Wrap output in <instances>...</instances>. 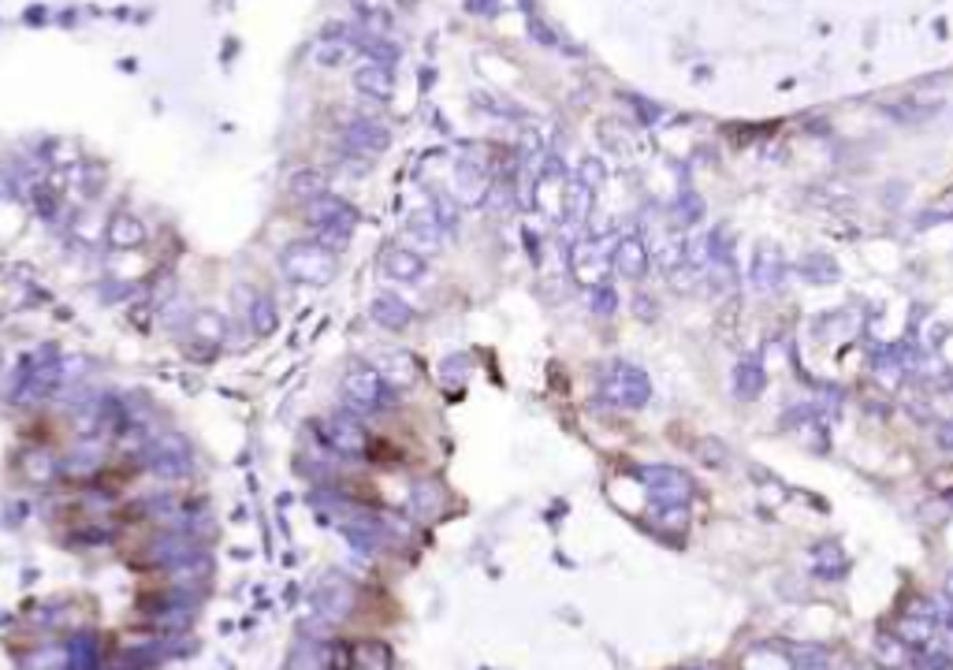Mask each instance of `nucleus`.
Listing matches in <instances>:
<instances>
[{
  "instance_id": "1",
  "label": "nucleus",
  "mask_w": 953,
  "mask_h": 670,
  "mask_svg": "<svg viewBox=\"0 0 953 670\" xmlns=\"http://www.w3.org/2000/svg\"><path fill=\"white\" fill-rule=\"evenodd\" d=\"M596 387L618 410H645L652 403V380L633 362H608L596 373Z\"/></svg>"
},
{
  "instance_id": "2",
  "label": "nucleus",
  "mask_w": 953,
  "mask_h": 670,
  "mask_svg": "<svg viewBox=\"0 0 953 670\" xmlns=\"http://www.w3.org/2000/svg\"><path fill=\"white\" fill-rule=\"evenodd\" d=\"M279 268H284L295 284H306V287H325L335 279L339 272V257L335 250H328L325 242L316 238H306V242H291L284 257H279Z\"/></svg>"
},
{
  "instance_id": "3",
  "label": "nucleus",
  "mask_w": 953,
  "mask_h": 670,
  "mask_svg": "<svg viewBox=\"0 0 953 670\" xmlns=\"http://www.w3.org/2000/svg\"><path fill=\"white\" fill-rule=\"evenodd\" d=\"M306 220H309L313 235H316V242H325L328 250H335V254L350 242V235H355V228H358L355 205H346L335 194H321L316 201H309L306 205Z\"/></svg>"
},
{
  "instance_id": "4",
  "label": "nucleus",
  "mask_w": 953,
  "mask_h": 670,
  "mask_svg": "<svg viewBox=\"0 0 953 670\" xmlns=\"http://www.w3.org/2000/svg\"><path fill=\"white\" fill-rule=\"evenodd\" d=\"M339 399H343V410L362 417V413H376L384 406H392V387L380 380L373 365H350L339 384Z\"/></svg>"
},
{
  "instance_id": "5",
  "label": "nucleus",
  "mask_w": 953,
  "mask_h": 670,
  "mask_svg": "<svg viewBox=\"0 0 953 670\" xmlns=\"http://www.w3.org/2000/svg\"><path fill=\"white\" fill-rule=\"evenodd\" d=\"M652 507H686L696 496V484L682 466H648L641 470Z\"/></svg>"
},
{
  "instance_id": "6",
  "label": "nucleus",
  "mask_w": 953,
  "mask_h": 670,
  "mask_svg": "<svg viewBox=\"0 0 953 670\" xmlns=\"http://www.w3.org/2000/svg\"><path fill=\"white\" fill-rule=\"evenodd\" d=\"M325 443L339 454V458H365L369 451V432L362 425V417L358 413H350V410H339L325 421Z\"/></svg>"
},
{
  "instance_id": "7",
  "label": "nucleus",
  "mask_w": 953,
  "mask_h": 670,
  "mask_svg": "<svg viewBox=\"0 0 953 670\" xmlns=\"http://www.w3.org/2000/svg\"><path fill=\"white\" fill-rule=\"evenodd\" d=\"M491 194V180H488V164L484 157H458L454 160V198L458 205H466V209H481Z\"/></svg>"
},
{
  "instance_id": "8",
  "label": "nucleus",
  "mask_w": 953,
  "mask_h": 670,
  "mask_svg": "<svg viewBox=\"0 0 953 670\" xmlns=\"http://www.w3.org/2000/svg\"><path fill=\"white\" fill-rule=\"evenodd\" d=\"M783 279H786V254H783V246L760 242L756 250H753L749 284H753L760 295H771V291H779V287H783Z\"/></svg>"
},
{
  "instance_id": "9",
  "label": "nucleus",
  "mask_w": 953,
  "mask_h": 670,
  "mask_svg": "<svg viewBox=\"0 0 953 670\" xmlns=\"http://www.w3.org/2000/svg\"><path fill=\"white\" fill-rule=\"evenodd\" d=\"M343 146H346V153H358V157H380L387 146H392V131H387L380 120L358 116L343 127Z\"/></svg>"
},
{
  "instance_id": "10",
  "label": "nucleus",
  "mask_w": 953,
  "mask_h": 670,
  "mask_svg": "<svg viewBox=\"0 0 953 670\" xmlns=\"http://www.w3.org/2000/svg\"><path fill=\"white\" fill-rule=\"evenodd\" d=\"M611 268L629 279V284H637V279L648 276L652 268V250H648V238L645 235H626L615 242V254H611Z\"/></svg>"
},
{
  "instance_id": "11",
  "label": "nucleus",
  "mask_w": 953,
  "mask_h": 670,
  "mask_svg": "<svg viewBox=\"0 0 953 670\" xmlns=\"http://www.w3.org/2000/svg\"><path fill=\"white\" fill-rule=\"evenodd\" d=\"M355 599H358V592L346 578H325L316 596H313V607L325 622H343L350 611H355Z\"/></svg>"
},
{
  "instance_id": "12",
  "label": "nucleus",
  "mask_w": 953,
  "mask_h": 670,
  "mask_svg": "<svg viewBox=\"0 0 953 670\" xmlns=\"http://www.w3.org/2000/svg\"><path fill=\"white\" fill-rule=\"evenodd\" d=\"M380 272L387 279H395V284H417V279L429 272V265L421 254H413L410 246H387L384 257H380Z\"/></svg>"
},
{
  "instance_id": "13",
  "label": "nucleus",
  "mask_w": 953,
  "mask_h": 670,
  "mask_svg": "<svg viewBox=\"0 0 953 670\" xmlns=\"http://www.w3.org/2000/svg\"><path fill=\"white\" fill-rule=\"evenodd\" d=\"M608 268H611V250H604L596 238H585L574 246V272L578 279H588V284H608Z\"/></svg>"
},
{
  "instance_id": "14",
  "label": "nucleus",
  "mask_w": 953,
  "mask_h": 670,
  "mask_svg": "<svg viewBox=\"0 0 953 670\" xmlns=\"http://www.w3.org/2000/svg\"><path fill=\"white\" fill-rule=\"evenodd\" d=\"M380 380L392 387V392H399V387H410L417 380V362L406 354V350H380L376 354V365Z\"/></svg>"
},
{
  "instance_id": "15",
  "label": "nucleus",
  "mask_w": 953,
  "mask_h": 670,
  "mask_svg": "<svg viewBox=\"0 0 953 670\" xmlns=\"http://www.w3.org/2000/svg\"><path fill=\"white\" fill-rule=\"evenodd\" d=\"M369 316H373L380 328H387V332H403V328L413 325V309H410L399 295H376V298L369 302Z\"/></svg>"
},
{
  "instance_id": "16",
  "label": "nucleus",
  "mask_w": 953,
  "mask_h": 670,
  "mask_svg": "<svg viewBox=\"0 0 953 670\" xmlns=\"http://www.w3.org/2000/svg\"><path fill=\"white\" fill-rule=\"evenodd\" d=\"M763 387H767V373H763V362L756 354H745L737 365H734V395L741 403H753L763 395Z\"/></svg>"
},
{
  "instance_id": "17",
  "label": "nucleus",
  "mask_w": 953,
  "mask_h": 670,
  "mask_svg": "<svg viewBox=\"0 0 953 670\" xmlns=\"http://www.w3.org/2000/svg\"><path fill=\"white\" fill-rule=\"evenodd\" d=\"M812 570H816V578L823 581H841L845 570H850V558H845L841 544L834 540H820V544H812Z\"/></svg>"
},
{
  "instance_id": "18",
  "label": "nucleus",
  "mask_w": 953,
  "mask_h": 670,
  "mask_svg": "<svg viewBox=\"0 0 953 670\" xmlns=\"http://www.w3.org/2000/svg\"><path fill=\"white\" fill-rule=\"evenodd\" d=\"M443 507H447V491H443L440 481L425 477V481H417V484L410 488V510H413L417 518H440Z\"/></svg>"
},
{
  "instance_id": "19",
  "label": "nucleus",
  "mask_w": 953,
  "mask_h": 670,
  "mask_svg": "<svg viewBox=\"0 0 953 670\" xmlns=\"http://www.w3.org/2000/svg\"><path fill=\"white\" fill-rule=\"evenodd\" d=\"M355 86H358L365 97L387 101V97H392V90H395V75H392V67L365 60V63L358 67V72H355Z\"/></svg>"
},
{
  "instance_id": "20",
  "label": "nucleus",
  "mask_w": 953,
  "mask_h": 670,
  "mask_svg": "<svg viewBox=\"0 0 953 670\" xmlns=\"http://www.w3.org/2000/svg\"><path fill=\"white\" fill-rule=\"evenodd\" d=\"M797 276H804V284H838V276H841V268H838V261L831 257V254H820V250H812V254H804L801 257V265H797Z\"/></svg>"
},
{
  "instance_id": "21",
  "label": "nucleus",
  "mask_w": 953,
  "mask_h": 670,
  "mask_svg": "<svg viewBox=\"0 0 953 670\" xmlns=\"http://www.w3.org/2000/svg\"><path fill=\"white\" fill-rule=\"evenodd\" d=\"M592 187L581 183V180H570L567 190H562V217H567L570 224H585L588 213H592Z\"/></svg>"
},
{
  "instance_id": "22",
  "label": "nucleus",
  "mask_w": 953,
  "mask_h": 670,
  "mask_svg": "<svg viewBox=\"0 0 953 670\" xmlns=\"http://www.w3.org/2000/svg\"><path fill=\"white\" fill-rule=\"evenodd\" d=\"M350 30H343V26H332V30H325V38L316 42V49H313V60L321 63V67H335V63H343L346 56H350V38H346Z\"/></svg>"
},
{
  "instance_id": "23",
  "label": "nucleus",
  "mask_w": 953,
  "mask_h": 670,
  "mask_svg": "<svg viewBox=\"0 0 953 670\" xmlns=\"http://www.w3.org/2000/svg\"><path fill=\"white\" fill-rule=\"evenodd\" d=\"M350 670H392V648L380 641H362L350 648Z\"/></svg>"
},
{
  "instance_id": "24",
  "label": "nucleus",
  "mask_w": 953,
  "mask_h": 670,
  "mask_svg": "<svg viewBox=\"0 0 953 670\" xmlns=\"http://www.w3.org/2000/svg\"><path fill=\"white\" fill-rule=\"evenodd\" d=\"M745 670H793V659H790V648H779V645H760L753 652H745L741 659Z\"/></svg>"
},
{
  "instance_id": "25",
  "label": "nucleus",
  "mask_w": 953,
  "mask_h": 670,
  "mask_svg": "<svg viewBox=\"0 0 953 670\" xmlns=\"http://www.w3.org/2000/svg\"><path fill=\"white\" fill-rule=\"evenodd\" d=\"M146 238V224L131 217V213H116L112 224H109V242L120 246V250H131V246H142Z\"/></svg>"
},
{
  "instance_id": "26",
  "label": "nucleus",
  "mask_w": 953,
  "mask_h": 670,
  "mask_svg": "<svg viewBox=\"0 0 953 670\" xmlns=\"http://www.w3.org/2000/svg\"><path fill=\"white\" fill-rule=\"evenodd\" d=\"M875 659H879V666L898 670V666H905L912 659V648L898 637V633H879V637H875Z\"/></svg>"
},
{
  "instance_id": "27",
  "label": "nucleus",
  "mask_w": 953,
  "mask_h": 670,
  "mask_svg": "<svg viewBox=\"0 0 953 670\" xmlns=\"http://www.w3.org/2000/svg\"><path fill=\"white\" fill-rule=\"evenodd\" d=\"M321 194H328V175L325 171H316V168H306V171H298L295 180H291V198H298V201H316Z\"/></svg>"
},
{
  "instance_id": "28",
  "label": "nucleus",
  "mask_w": 953,
  "mask_h": 670,
  "mask_svg": "<svg viewBox=\"0 0 953 670\" xmlns=\"http://www.w3.org/2000/svg\"><path fill=\"white\" fill-rule=\"evenodd\" d=\"M935 618H928V615H909L901 626H898V637L909 645V648H924V645H931V637H935Z\"/></svg>"
},
{
  "instance_id": "29",
  "label": "nucleus",
  "mask_w": 953,
  "mask_h": 670,
  "mask_svg": "<svg viewBox=\"0 0 953 670\" xmlns=\"http://www.w3.org/2000/svg\"><path fill=\"white\" fill-rule=\"evenodd\" d=\"M670 217H675L678 228H693L704 220V198L696 190H682L675 198V205H670Z\"/></svg>"
},
{
  "instance_id": "30",
  "label": "nucleus",
  "mask_w": 953,
  "mask_h": 670,
  "mask_svg": "<svg viewBox=\"0 0 953 670\" xmlns=\"http://www.w3.org/2000/svg\"><path fill=\"white\" fill-rule=\"evenodd\" d=\"M790 659H793V670H831V652L820 645H793Z\"/></svg>"
},
{
  "instance_id": "31",
  "label": "nucleus",
  "mask_w": 953,
  "mask_h": 670,
  "mask_svg": "<svg viewBox=\"0 0 953 670\" xmlns=\"http://www.w3.org/2000/svg\"><path fill=\"white\" fill-rule=\"evenodd\" d=\"M190 335H198V339H209V343H217V339L224 335V316H220V313H213V309H201V313H194V321H190Z\"/></svg>"
},
{
  "instance_id": "32",
  "label": "nucleus",
  "mask_w": 953,
  "mask_h": 670,
  "mask_svg": "<svg viewBox=\"0 0 953 670\" xmlns=\"http://www.w3.org/2000/svg\"><path fill=\"white\" fill-rule=\"evenodd\" d=\"M696 458H700L704 466L723 470V466H730V447H726L723 440H715V436H704V440L696 443Z\"/></svg>"
},
{
  "instance_id": "33",
  "label": "nucleus",
  "mask_w": 953,
  "mask_h": 670,
  "mask_svg": "<svg viewBox=\"0 0 953 670\" xmlns=\"http://www.w3.org/2000/svg\"><path fill=\"white\" fill-rule=\"evenodd\" d=\"M406 231L413 235V238H421V242H440V235H443V228L436 224V217H433V209H425V213H413L410 220H406Z\"/></svg>"
},
{
  "instance_id": "34",
  "label": "nucleus",
  "mask_w": 953,
  "mask_h": 670,
  "mask_svg": "<svg viewBox=\"0 0 953 670\" xmlns=\"http://www.w3.org/2000/svg\"><path fill=\"white\" fill-rule=\"evenodd\" d=\"M909 666H912V670H953V655H949L946 648H931V645H924L920 652H916V655L909 659Z\"/></svg>"
},
{
  "instance_id": "35",
  "label": "nucleus",
  "mask_w": 953,
  "mask_h": 670,
  "mask_svg": "<svg viewBox=\"0 0 953 670\" xmlns=\"http://www.w3.org/2000/svg\"><path fill=\"white\" fill-rule=\"evenodd\" d=\"M101 466V451L97 447H79V451H72L60 462V470H67V473H86V470H97Z\"/></svg>"
},
{
  "instance_id": "36",
  "label": "nucleus",
  "mask_w": 953,
  "mask_h": 670,
  "mask_svg": "<svg viewBox=\"0 0 953 670\" xmlns=\"http://www.w3.org/2000/svg\"><path fill=\"white\" fill-rule=\"evenodd\" d=\"M250 325H254V332L258 335H268L272 328H276V309H272V298H254V306H250Z\"/></svg>"
},
{
  "instance_id": "37",
  "label": "nucleus",
  "mask_w": 953,
  "mask_h": 670,
  "mask_svg": "<svg viewBox=\"0 0 953 670\" xmlns=\"http://www.w3.org/2000/svg\"><path fill=\"white\" fill-rule=\"evenodd\" d=\"M588 302H592V313H596V316H615V309H618V295H615L611 284H596Z\"/></svg>"
},
{
  "instance_id": "38",
  "label": "nucleus",
  "mask_w": 953,
  "mask_h": 670,
  "mask_svg": "<svg viewBox=\"0 0 953 670\" xmlns=\"http://www.w3.org/2000/svg\"><path fill=\"white\" fill-rule=\"evenodd\" d=\"M433 217L443 231H454L458 224V201H451L447 194H433Z\"/></svg>"
},
{
  "instance_id": "39",
  "label": "nucleus",
  "mask_w": 953,
  "mask_h": 670,
  "mask_svg": "<svg viewBox=\"0 0 953 670\" xmlns=\"http://www.w3.org/2000/svg\"><path fill=\"white\" fill-rule=\"evenodd\" d=\"M633 313H637V316H645V321H656V313H659V309H656V298H648V295H637V298H633Z\"/></svg>"
},
{
  "instance_id": "40",
  "label": "nucleus",
  "mask_w": 953,
  "mask_h": 670,
  "mask_svg": "<svg viewBox=\"0 0 953 670\" xmlns=\"http://www.w3.org/2000/svg\"><path fill=\"white\" fill-rule=\"evenodd\" d=\"M529 30L537 34V42H540V45H555V42H559V38H555V34H551V30H548L540 19H529Z\"/></svg>"
},
{
  "instance_id": "41",
  "label": "nucleus",
  "mask_w": 953,
  "mask_h": 670,
  "mask_svg": "<svg viewBox=\"0 0 953 670\" xmlns=\"http://www.w3.org/2000/svg\"><path fill=\"white\" fill-rule=\"evenodd\" d=\"M942 592H946V599H949V604H953V570L946 574V581H942Z\"/></svg>"
}]
</instances>
